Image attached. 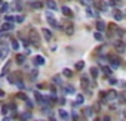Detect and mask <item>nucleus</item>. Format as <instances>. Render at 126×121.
I'll use <instances>...</instances> for the list:
<instances>
[{"instance_id":"5701e85b","label":"nucleus","mask_w":126,"mask_h":121,"mask_svg":"<svg viewBox=\"0 0 126 121\" xmlns=\"http://www.w3.org/2000/svg\"><path fill=\"white\" fill-rule=\"evenodd\" d=\"M21 118H22L24 121H28V120H31V112H24V114L21 115Z\"/></svg>"},{"instance_id":"a878e982","label":"nucleus","mask_w":126,"mask_h":121,"mask_svg":"<svg viewBox=\"0 0 126 121\" xmlns=\"http://www.w3.org/2000/svg\"><path fill=\"white\" fill-rule=\"evenodd\" d=\"M24 59H25L24 55H18V56H16V62H18V64H24Z\"/></svg>"},{"instance_id":"6ab92c4d","label":"nucleus","mask_w":126,"mask_h":121,"mask_svg":"<svg viewBox=\"0 0 126 121\" xmlns=\"http://www.w3.org/2000/svg\"><path fill=\"white\" fill-rule=\"evenodd\" d=\"M80 81H82V86H83V87H86V86L89 84V78H87L86 75H82V78H80Z\"/></svg>"},{"instance_id":"f3484780","label":"nucleus","mask_w":126,"mask_h":121,"mask_svg":"<svg viewBox=\"0 0 126 121\" xmlns=\"http://www.w3.org/2000/svg\"><path fill=\"white\" fill-rule=\"evenodd\" d=\"M98 74H99V71H98V68L92 66V68H91V75H92V78H97V77H98Z\"/></svg>"},{"instance_id":"a211bd4d","label":"nucleus","mask_w":126,"mask_h":121,"mask_svg":"<svg viewBox=\"0 0 126 121\" xmlns=\"http://www.w3.org/2000/svg\"><path fill=\"white\" fill-rule=\"evenodd\" d=\"M86 12H87V15H89V16H94V18H97V16H98V12H97V10H94V9H91V8H89Z\"/></svg>"},{"instance_id":"e433bc0d","label":"nucleus","mask_w":126,"mask_h":121,"mask_svg":"<svg viewBox=\"0 0 126 121\" xmlns=\"http://www.w3.org/2000/svg\"><path fill=\"white\" fill-rule=\"evenodd\" d=\"M18 97H19V99H22V100H27V96H25L24 93H19V95H18Z\"/></svg>"},{"instance_id":"a19ab883","label":"nucleus","mask_w":126,"mask_h":121,"mask_svg":"<svg viewBox=\"0 0 126 121\" xmlns=\"http://www.w3.org/2000/svg\"><path fill=\"white\" fill-rule=\"evenodd\" d=\"M101 121H110V117H104V118H102Z\"/></svg>"},{"instance_id":"7c9ffc66","label":"nucleus","mask_w":126,"mask_h":121,"mask_svg":"<svg viewBox=\"0 0 126 121\" xmlns=\"http://www.w3.org/2000/svg\"><path fill=\"white\" fill-rule=\"evenodd\" d=\"M62 74H64L65 77H71V75H73V73H71L70 70H64V71H62Z\"/></svg>"},{"instance_id":"f257e3e1","label":"nucleus","mask_w":126,"mask_h":121,"mask_svg":"<svg viewBox=\"0 0 126 121\" xmlns=\"http://www.w3.org/2000/svg\"><path fill=\"white\" fill-rule=\"evenodd\" d=\"M46 19H48V22H49L53 28H58V22H57V19L52 16V13H50V12H46Z\"/></svg>"},{"instance_id":"f8f14e48","label":"nucleus","mask_w":126,"mask_h":121,"mask_svg":"<svg viewBox=\"0 0 126 121\" xmlns=\"http://www.w3.org/2000/svg\"><path fill=\"white\" fill-rule=\"evenodd\" d=\"M46 6H48L50 10H55V9H57V2H53V0H48V2H46Z\"/></svg>"},{"instance_id":"de8ad7c7","label":"nucleus","mask_w":126,"mask_h":121,"mask_svg":"<svg viewBox=\"0 0 126 121\" xmlns=\"http://www.w3.org/2000/svg\"><path fill=\"white\" fill-rule=\"evenodd\" d=\"M94 121H99V120H94Z\"/></svg>"},{"instance_id":"b1692460","label":"nucleus","mask_w":126,"mask_h":121,"mask_svg":"<svg viewBox=\"0 0 126 121\" xmlns=\"http://www.w3.org/2000/svg\"><path fill=\"white\" fill-rule=\"evenodd\" d=\"M102 73H104L105 75H110V74H111V68H110V66H102Z\"/></svg>"},{"instance_id":"39448f33","label":"nucleus","mask_w":126,"mask_h":121,"mask_svg":"<svg viewBox=\"0 0 126 121\" xmlns=\"http://www.w3.org/2000/svg\"><path fill=\"white\" fill-rule=\"evenodd\" d=\"M30 36H31V40H33V43H34L36 46H39V43H40V41H39V36H37V32H36V31L33 30Z\"/></svg>"},{"instance_id":"2eb2a0df","label":"nucleus","mask_w":126,"mask_h":121,"mask_svg":"<svg viewBox=\"0 0 126 121\" xmlns=\"http://www.w3.org/2000/svg\"><path fill=\"white\" fill-rule=\"evenodd\" d=\"M43 8V2H31V9H40Z\"/></svg>"},{"instance_id":"2f4dec72","label":"nucleus","mask_w":126,"mask_h":121,"mask_svg":"<svg viewBox=\"0 0 126 121\" xmlns=\"http://www.w3.org/2000/svg\"><path fill=\"white\" fill-rule=\"evenodd\" d=\"M83 100H85V99H83V96H82V95H79V96H77V99H76V103H83Z\"/></svg>"},{"instance_id":"a18cd8bd","label":"nucleus","mask_w":126,"mask_h":121,"mask_svg":"<svg viewBox=\"0 0 126 121\" xmlns=\"http://www.w3.org/2000/svg\"><path fill=\"white\" fill-rule=\"evenodd\" d=\"M2 5H3V2H2V0H0V6H2Z\"/></svg>"},{"instance_id":"72a5a7b5","label":"nucleus","mask_w":126,"mask_h":121,"mask_svg":"<svg viewBox=\"0 0 126 121\" xmlns=\"http://www.w3.org/2000/svg\"><path fill=\"white\" fill-rule=\"evenodd\" d=\"M15 19H16V22H22V21H24V16H22V15H19V16H16Z\"/></svg>"},{"instance_id":"0eeeda50","label":"nucleus","mask_w":126,"mask_h":121,"mask_svg":"<svg viewBox=\"0 0 126 121\" xmlns=\"http://www.w3.org/2000/svg\"><path fill=\"white\" fill-rule=\"evenodd\" d=\"M105 28H107V24H105L104 21H98V22H97V30H98L99 32L105 31Z\"/></svg>"},{"instance_id":"c756f323","label":"nucleus","mask_w":126,"mask_h":121,"mask_svg":"<svg viewBox=\"0 0 126 121\" xmlns=\"http://www.w3.org/2000/svg\"><path fill=\"white\" fill-rule=\"evenodd\" d=\"M8 8H9V5H8V3H3L2 6H0V12H6Z\"/></svg>"},{"instance_id":"58836bf2","label":"nucleus","mask_w":126,"mask_h":121,"mask_svg":"<svg viewBox=\"0 0 126 121\" xmlns=\"http://www.w3.org/2000/svg\"><path fill=\"white\" fill-rule=\"evenodd\" d=\"M110 83H111V84H116V83H117V80H116V78H114V80H113V78H110Z\"/></svg>"},{"instance_id":"20e7f679","label":"nucleus","mask_w":126,"mask_h":121,"mask_svg":"<svg viewBox=\"0 0 126 121\" xmlns=\"http://www.w3.org/2000/svg\"><path fill=\"white\" fill-rule=\"evenodd\" d=\"M42 34H43V37H45V40H48V41H50V40H52V32H50V31H49L48 28H43Z\"/></svg>"},{"instance_id":"f704fd0d","label":"nucleus","mask_w":126,"mask_h":121,"mask_svg":"<svg viewBox=\"0 0 126 121\" xmlns=\"http://www.w3.org/2000/svg\"><path fill=\"white\" fill-rule=\"evenodd\" d=\"M16 86H18V87H19V89H24V87H25L22 81H16Z\"/></svg>"},{"instance_id":"9b49d317","label":"nucleus","mask_w":126,"mask_h":121,"mask_svg":"<svg viewBox=\"0 0 126 121\" xmlns=\"http://www.w3.org/2000/svg\"><path fill=\"white\" fill-rule=\"evenodd\" d=\"M65 32L68 34V36H73V34H74V27H73V24H68V25L65 27Z\"/></svg>"},{"instance_id":"49530a36","label":"nucleus","mask_w":126,"mask_h":121,"mask_svg":"<svg viewBox=\"0 0 126 121\" xmlns=\"http://www.w3.org/2000/svg\"><path fill=\"white\" fill-rule=\"evenodd\" d=\"M125 117H126V111H125Z\"/></svg>"},{"instance_id":"aec40b11","label":"nucleus","mask_w":126,"mask_h":121,"mask_svg":"<svg viewBox=\"0 0 126 121\" xmlns=\"http://www.w3.org/2000/svg\"><path fill=\"white\" fill-rule=\"evenodd\" d=\"M64 92L65 93H74V87H73V86H65V87H64Z\"/></svg>"},{"instance_id":"6e6552de","label":"nucleus","mask_w":126,"mask_h":121,"mask_svg":"<svg viewBox=\"0 0 126 121\" xmlns=\"http://www.w3.org/2000/svg\"><path fill=\"white\" fill-rule=\"evenodd\" d=\"M61 10H62V13H64L65 16H68V18H71V16H73V12H71V9L67 8V6H62Z\"/></svg>"},{"instance_id":"c03bdc74","label":"nucleus","mask_w":126,"mask_h":121,"mask_svg":"<svg viewBox=\"0 0 126 121\" xmlns=\"http://www.w3.org/2000/svg\"><path fill=\"white\" fill-rule=\"evenodd\" d=\"M3 121H10V120H9V118H5V120H3Z\"/></svg>"},{"instance_id":"79ce46f5","label":"nucleus","mask_w":126,"mask_h":121,"mask_svg":"<svg viewBox=\"0 0 126 121\" xmlns=\"http://www.w3.org/2000/svg\"><path fill=\"white\" fill-rule=\"evenodd\" d=\"M3 96H5V92H3L2 89H0V97H3Z\"/></svg>"},{"instance_id":"7ed1b4c3","label":"nucleus","mask_w":126,"mask_h":121,"mask_svg":"<svg viewBox=\"0 0 126 121\" xmlns=\"http://www.w3.org/2000/svg\"><path fill=\"white\" fill-rule=\"evenodd\" d=\"M34 65H37V66H40V65H43L45 64V58L42 56V55H37V56H34Z\"/></svg>"},{"instance_id":"423d86ee","label":"nucleus","mask_w":126,"mask_h":121,"mask_svg":"<svg viewBox=\"0 0 126 121\" xmlns=\"http://www.w3.org/2000/svg\"><path fill=\"white\" fill-rule=\"evenodd\" d=\"M94 5H95V8H97L98 10H105V9H107V6H108L105 2H97V3H94Z\"/></svg>"},{"instance_id":"4468645a","label":"nucleus","mask_w":126,"mask_h":121,"mask_svg":"<svg viewBox=\"0 0 126 121\" xmlns=\"http://www.w3.org/2000/svg\"><path fill=\"white\" fill-rule=\"evenodd\" d=\"M107 96L104 97V99H107V100H111V99H116L117 97V93L116 92H108V93H105Z\"/></svg>"},{"instance_id":"bb28decb","label":"nucleus","mask_w":126,"mask_h":121,"mask_svg":"<svg viewBox=\"0 0 126 121\" xmlns=\"http://www.w3.org/2000/svg\"><path fill=\"white\" fill-rule=\"evenodd\" d=\"M95 39H97L98 41H102V40H104V37H102V34H101L99 31H97V32H95Z\"/></svg>"},{"instance_id":"cd10ccee","label":"nucleus","mask_w":126,"mask_h":121,"mask_svg":"<svg viewBox=\"0 0 126 121\" xmlns=\"http://www.w3.org/2000/svg\"><path fill=\"white\" fill-rule=\"evenodd\" d=\"M10 44H12V49H19V43H18L16 40H12Z\"/></svg>"},{"instance_id":"ea45409f","label":"nucleus","mask_w":126,"mask_h":121,"mask_svg":"<svg viewBox=\"0 0 126 121\" xmlns=\"http://www.w3.org/2000/svg\"><path fill=\"white\" fill-rule=\"evenodd\" d=\"M8 111H9V108H8V106H5V108H3V114H8Z\"/></svg>"},{"instance_id":"dca6fc26","label":"nucleus","mask_w":126,"mask_h":121,"mask_svg":"<svg viewBox=\"0 0 126 121\" xmlns=\"http://www.w3.org/2000/svg\"><path fill=\"white\" fill-rule=\"evenodd\" d=\"M110 61H111V65H114V66H119V65H120V59H119V58L110 56Z\"/></svg>"},{"instance_id":"393cba45","label":"nucleus","mask_w":126,"mask_h":121,"mask_svg":"<svg viewBox=\"0 0 126 121\" xmlns=\"http://www.w3.org/2000/svg\"><path fill=\"white\" fill-rule=\"evenodd\" d=\"M80 3L85 5V6H91V5L94 3V0H80Z\"/></svg>"},{"instance_id":"ddd939ff","label":"nucleus","mask_w":126,"mask_h":121,"mask_svg":"<svg viewBox=\"0 0 126 121\" xmlns=\"http://www.w3.org/2000/svg\"><path fill=\"white\" fill-rule=\"evenodd\" d=\"M58 115H59V118H62V120H68V112L67 111H64V109H59L58 111Z\"/></svg>"},{"instance_id":"1a4fd4ad","label":"nucleus","mask_w":126,"mask_h":121,"mask_svg":"<svg viewBox=\"0 0 126 121\" xmlns=\"http://www.w3.org/2000/svg\"><path fill=\"white\" fill-rule=\"evenodd\" d=\"M114 46L117 47V52H119V53H123V52H125V46H123L122 41H114Z\"/></svg>"},{"instance_id":"9d476101","label":"nucleus","mask_w":126,"mask_h":121,"mask_svg":"<svg viewBox=\"0 0 126 121\" xmlns=\"http://www.w3.org/2000/svg\"><path fill=\"white\" fill-rule=\"evenodd\" d=\"M10 30H13L12 22H5V24L2 25V31H10Z\"/></svg>"},{"instance_id":"4c0bfd02","label":"nucleus","mask_w":126,"mask_h":121,"mask_svg":"<svg viewBox=\"0 0 126 121\" xmlns=\"http://www.w3.org/2000/svg\"><path fill=\"white\" fill-rule=\"evenodd\" d=\"M53 81H57V83H61V78H59V77H53Z\"/></svg>"},{"instance_id":"f03ea898","label":"nucleus","mask_w":126,"mask_h":121,"mask_svg":"<svg viewBox=\"0 0 126 121\" xmlns=\"http://www.w3.org/2000/svg\"><path fill=\"white\" fill-rule=\"evenodd\" d=\"M113 18H114L116 21H122V19L125 18V15H123V12H122V10L114 9V10H113Z\"/></svg>"},{"instance_id":"412c9836","label":"nucleus","mask_w":126,"mask_h":121,"mask_svg":"<svg viewBox=\"0 0 126 121\" xmlns=\"http://www.w3.org/2000/svg\"><path fill=\"white\" fill-rule=\"evenodd\" d=\"M83 114H85L86 117H92V115H94V109H91V108H86V109L83 111Z\"/></svg>"},{"instance_id":"c9c22d12","label":"nucleus","mask_w":126,"mask_h":121,"mask_svg":"<svg viewBox=\"0 0 126 121\" xmlns=\"http://www.w3.org/2000/svg\"><path fill=\"white\" fill-rule=\"evenodd\" d=\"M107 5H110V6H116V5H117V0H110V2L107 3Z\"/></svg>"},{"instance_id":"37998d69","label":"nucleus","mask_w":126,"mask_h":121,"mask_svg":"<svg viewBox=\"0 0 126 121\" xmlns=\"http://www.w3.org/2000/svg\"><path fill=\"white\" fill-rule=\"evenodd\" d=\"M0 58H3V52L2 50H0Z\"/></svg>"},{"instance_id":"4be33fe9","label":"nucleus","mask_w":126,"mask_h":121,"mask_svg":"<svg viewBox=\"0 0 126 121\" xmlns=\"http://www.w3.org/2000/svg\"><path fill=\"white\" fill-rule=\"evenodd\" d=\"M8 81H9L10 84H16V78H15V75H13V74H9V75H8Z\"/></svg>"},{"instance_id":"473e14b6","label":"nucleus","mask_w":126,"mask_h":121,"mask_svg":"<svg viewBox=\"0 0 126 121\" xmlns=\"http://www.w3.org/2000/svg\"><path fill=\"white\" fill-rule=\"evenodd\" d=\"M5 19H6V22H13V19H15V18H13L12 15H8V16H6Z\"/></svg>"},{"instance_id":"c85d7f7f","label":"nucleus","mask_w":126,"mask_h":121,"mask_svg":"<svg viewBox=\"0 0 126 121\" xmlns=\"http://www.w3.org/2000/svg\"><path fill=\"white\" fill-rule=\"evenodd\" d=\"M83 66H85V62H83V61H79V62L76 64V68H77V70H83Z\"/></svg>"}]
</instances>
